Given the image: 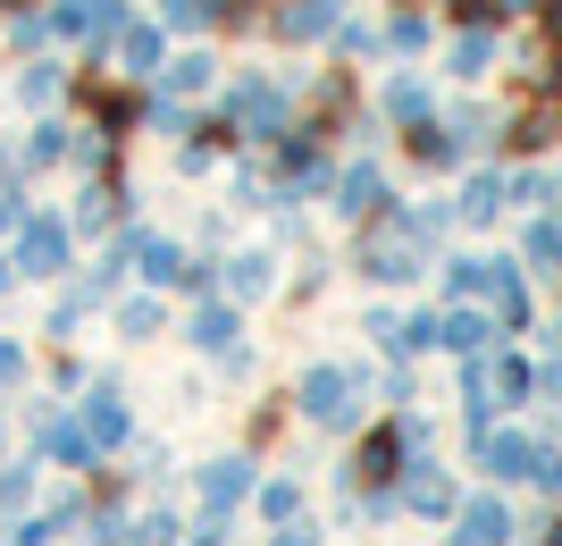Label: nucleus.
<instances>
[{
	"mask_svg": "<svg viewBox=\"0 0 562 546\" xmlns=\"http://www.w3.org/2000/svg\"><path fill=\"white\" fill-rule=\"evenodd\" d=\"M504 211V177H470L462 186V219H495Z\"/></svg>",
	"mask_w": 562,
	"mask_h": 546,
	"instance_id": "nucleus-27",
	"label": "nucleus"
},
{
	"mask_svg": "<svg viewBox=\"0 0 562 546\" xmlns=\"http://www.w3.org/2000/svg\"><path fill=\"white\" fill-rule=\"evenodd\" d=\"M345 101H352V76L328 68V76H319V110H345Z\"/></svg>",
	"mask_w": 562,
	"mask_h": 546,
	"instance_id": "nucleus-32",
	"label": "nucleus"
},
{
	"mask_svg": "<svg viewBox=\"0 0 562 546\" xmlns=\"http://www.w3.org/2000/svg\"><path fill=\"white\" fill-rule=\"evenodd\" d=\"M126 261H135L143 278H186V253H177L168 236H135V244H126Z\"/></svg>",
	"mask_w": 562,
	"mask_h": 546,
	"instance_id": "nucleus-14",
	"label": "nucleus"
},
{
	"mask_svg": "<svg viewBox=\"0 0 562 546\" xmlns=\"http://www.w3.org/2000/svg\"><path fill=\"white\" fill-rule=\"evenodd\" d=\"M18 227H25V202H18V193H0V236H18Z\"/></svg>",
	"mask_w": 562,
	"mask_h": 546,
	"instance_id": "nucleus-36",
	"label": "nucleus"
},
{
	"mask_svg": "<svg viewBox=\"0 0 562 546\" xmlns=\"http://www.w3.org/2000/svg\"><path fill=\"white\" fill-rule=\"evenodd\" d=\"M446 68L462 76V85H479V76L495 68V18H470L462 34H453V43H446Z\"/></svg>",
	"mask_w": 562,
	"mask_h": 546,
	"instance_id": "nucleus-6",
	"label": "nucleus"
},
{
	"mask_svg": "<svg viewBox=\"0 0 562 546\" xmlns=\"http://www.w3.org/2000/svg\"><path fill=\"white\" fill-rule=\"evenodd\" d=\"M479 387L504 395V404H520V395H529V361H495V370H479Z\"/></svg>",
	"mask_w": 562,
	"mask_h": 546,
	"instance_id": "nucleus-24",
	"label": "nucleus"
},
{
	"mask_svg": "<svg viewBox=\"0 0 562 546\" xmlns=\"http://www.w3.org/2000/svg\"><path fill=\"white\" fill-rule=\"evenodd\" d=\"M117 18H126V0H50V34L59 43H110Z\"/></svg>",
	"mask_w": 562,
	"mask_h": 546,
	"instance_id": "nucleus-4",
	"label": "nucleus"
},
{
	"mask_svg": "<svg viewBox=\"0 0 562 546\" xmlns=\"http://www.w3.org/2000/svg\"><path fill=\"white\" fill-rule=\"evenodd\" d=\"M546 546H562V522H554V538H546Z\"/></svg>",
	"mask_w": 562,
	"mask_h": 546,
	"instance_id": "nucleus-40",
	"label": "nucleus"
},
{
	"mask_svg": "<svg viewBox=\"0 0 562 546\" xmlns=\"http://www.w3.org/2000/svg\"><path fill=\"white\" fill-rule=\"evenodd\" d=\"M303 412L311 421H352V370H311L303 379Z\"/></svg>",
	"mask_w": 562,
	"mask_h": 546,
	"instance_id": "nucleus-9",
	"label": "nucleus"
},
{
	"mask_svg": "<svg viewBox=\"0 0 562 546\" xmlns=\"http://www.w3.org/2000/svg\"><path fill=\"white\" fill-rule=\"evenodd\" d=\"M428 34H437V25H428L420 9H395V18H386V51H403V59H412V51H428Z\"/></svg>",
	"mask_w": 562,
	"mask_h": 546,
	"instance_id": "nucleus-22",
	"label": "nucleus"
},
{
	"mask_svg": "<svg viewBox=\"0 0 562 546\" xmlns=\"http://www.w3.org/2000/svg\"><path fill=\"white\" fill-rule=\"evenodd\" d=\"M278 546H319V538H311L303 522H285V530H278Z\"/></svg>",
	"mask_w": 562,
	"mask_h": 546,
	"instance_id": "nucleus-37",
	"label": "nucleus"
},
{
	"mask_svg": "<svg viewBox=\"0 0 562 546\" xmlns=\"http://www.w3.org/2000/svg\"><path fill=\"white\" fill-rule=\"evenodd\" d=\"M336 25H345V0H269L260 34H278V43H328Z\"/></svg>",
	"mask_w": 562,
	"mask_h": 546,
	"instance_id": "nucleus-3",
	"label": "nucleus"
},
{
	"mask_svg": "<svg viewBox=\"0 0 562 546\" xmlns=\"http://www.w3.org/2000/svg\"><path fill=\"white\" fill-rule=\"evenodd\" d=\"M59 261H68V227H59V219H34L25 244H18V269H59Z\"/></svg>",
	"mask_w": 562,
	"mask_h": 546,
	"instance_id": "nucleus-12",
	"label": "nucleus"
},
{
	"mask_svg": "<svg viewBox=\"0 0 562 546\" xmlns=\"http://www.w3.org/2000/svg\"><path fill=\"white\" fill-rule=\"evenodd\" d=\"M386 119H403V126L437 119V93H428L420 76H386Z\"/></svg>",
	"mask_w": 562,
	"mask_h": 546,
	"instance_id": "nucleus-13",
	"label": "nucleus"
},
{
	"mask_svg": "<svg viewBox=\"0 0 562 546\" xmlns=\"http://www.w3.org/2000/svg\"><path fill=\"white\" fill-rule=\"evenodd\" d=\"M168 538H177V530H168V522H151V530H143L135 546H168Z\"/></svg>",
	"mask_w": 562,
	"mask_h": 546,
	"instance_id": "nucleus-39",
	"label": "nucleus"
},
{
	"mask_svg": "<svg viewBox=\"0 0 562 546\" xmlns=\"http://www.w3.org/2000/svg\"><path fill=\"white\" fill-rule=\"evenodd\" d=\"M211 85H218V59H211V51H177V59H160V93L193 101V93H211Z\"/></svg>",
	"mask_w": 562,
	"mask_h": 546,
	"instance_id": "nucleus-10",
	"label": "nucleus"
},
{
	"mask_svg": "<svg viewBox=\"0 0 562 546\" xmlns=\"http://www.w3.org/2000/svg\"><path fill=\"white\" fill-rule=\"evenodd\" d=\"M25 497H34V479H25V471H0V504H25Z\"/></svg>",
	"mask_w": 562,
	"mask_h": 546,
	"instance_id": "nucleus-35",
	"label": "nucleus"
},
{
	"mask_svg": "<svg viewBox=\"0 0 562 546\" xmlns=\"http://www.w3.org/2000/svg\"><path fill=\"white\" fill-rule=\"evenodd\" d=\"M227 126H235V135H252V143H278V135H285V85L244 68V76L227 85Z\"/></svg>",
	"mask_w": 562,
	"mask_h": 546,
	"instance_id": "nucleus-1",
	"label": "nucleus"
},
{
	"mask_svg": "<svg viewBox=\"0 0 562 546\" xmlns=\"http://www.w3.org/2000/svg\"><path fill=\"white\" fill-rule=\"evenodd\" d=\"M562 135V101H529V110H520V119L513 126H504V143H513V152H546V143H554Z\"/></svg>",
	"mask_w": 562,
	"mask_h": 546,
	"instance_id": "nucleus-11",
	"label": "nucleus"
},
{
	"mask_svg": "<svg viewBox=\"0 0 562 546\" xmlns=\"http://www.w3.org/2000/svg\"><path fill=\"white\" fill-rule=\"evenodd\" d=\"M504 538H513V513H504L495 497H479V504L453 513V546H504Z\"/></svg>",
	"mask_w": 562,
	"mask_h": 546,
	"instance_id": "nucleus-8",
	"label": "nucleus"
},
{
	"mask_svg": "<svg viewBox=\"0 0 562 546\" xmlns=\"http://www.w3.org/2000/svg\"><path fill=\"white\" fill-rule=\"evenodd\" d=\"M446 9H453L462 25H470V18H487V0H446Z\"/></svg>",
	"mask_w": 562,
	"mask_h": 546,
	"instance_id": "nucleus-38",
	"label": "nucleus"
},
{
	"mask_svg": "<svg viewBox=\"0 0 562 546\" xmlns=\"http://www.w3.org/2000/svg\"><path fill=\"white\" fill-rule=\"evenodd\" d=\"M395 463H403V428H378L370 446H361V463H352V471L378 488V479H395Z\"/></svg>",
	"mask_w": 562,
	"mask_h": 546,
	"instance_id": "nucleus-17",
	"label": "nucleus"
},
{
	"mask_svg": "<svg viewBox=\"0 0 562 546\" xmlns=\"http://www.w3.org/2000/svg\"><path fill=\"white\" fill-rule=\"evenodd\" d=\"M160 25H168V34H211L218 0H160Z\"/></svg>",
	"mask_w": 562,
	"mask_h": 546,
	"instance_id": "nucleus-19",
	"label": "nucleus"
},
{
	"mask_svg": "<svg viewBox=\"0 0 562 546\" xmlns=\"http://www.w3.org/2000/svg\"><path fill=\"white\" fill-rule=\"evenodd\" d=\"M487 320H479V311H453V320H437V345H453V354H479V345H487Z\"/></svg>",
	"mask_w": 562,
	"mask_h": 546,
	"instance_id": "nucleus-21",
	"label": "nucleus"
},
{
	"mask_svg": "<svg viewBox=\"0 0 562 546\" xmlns=\"http://www.w3.org/2000/svg\"><path fill=\"white\" fill-rule=\"evenodd\" d=\"M193 345H211V354H235V311H193Z\"/></svg>",
	"mask_w": 562,
	"mask_h": 546,
	"instance_id": "nucleus-25",
	"label": "nucleus"
},
{
	"mask_svg": "<svg viewBox=\"0 0 562 546\" xmlns=\"http://www.w3.org/2000/svg\"><path fill=\"white\" fill-rule=\"evenodd\" d=\"M50 454H59V463H85V454H93V437H85V428H68V421H50Z\"/></svg>",
	"mask_w": 562,
	"mask_h": 546,
	"instance_id": "nucleus-30",
	"label": "nucleus"
},
{
	"mask_svg": "<svg viewBox=\"0 0 562 546\" xmlns=\"http://www.w3.org/2000/svg\"><path fill=\"white\" fill-rule=\"evenodd\" d=\"M403 504L437 522V513H453V488H446V479H437V471H420V479H412V497H403Z\"/></svg>",
	"mask_w": 562,
	"mask_h": 546,
	"instance_id": "nucleus-26",
	"label": "nucleus"
},
{
	"mask_svg": "<svg viewBox=\"0 0 562 546\" xmlns=\"http://www.w3.org/2000/svg\"><path fill=\"white\" fill-rule=\"evenodd\" d=\"M18 160H25V168H50V160H68V126H34Z\"/></svg>",
	"mask_w": 562,
	"mask_h": 546,
	"instance_id": "nucleus-23",
	"label": "nucleus"
},
{
	"mask_svg": "<svg viewBox=\"0 0 562 546\" xmlns=\"http://www.w3.org/2000/svg\"><path fill=\"white\" fill-rule=\"evenodd\" d=\"M336 211H345V219H378V211H386V177H378L370 160H352L345 177H336Z\"/></svg>",
	"mask_w": 562,
	"mask_h": 546,
	"instance_id": "nucleus-7",
	"label": "nucleus"
},
{
	"mask_svg": "<svg viewBox=\"0 0 562 546\" xmlns=\"http://www.w3.org/2000/svg\"><path fill=\"white\" fill-rule=\"evenodd\" d=\"M328 43L345 51V59H370V51L386 43V34H378V25H352V18H345V25H336V34H328Z\"/></svg>",
	"mask_w": 562,
	"mask_h": 546,
	"instance_id": "nucleus-29",
	"label": "nucleus"
},
{
	"mask_svg": "<svg viewBox=\"0 0 562 546\" xmlns=\"http://www.w3.org/2000/svg\"><path fill=\"white\" fill-rule=\"evenodd\" d=\"M294 504H303V497H294V488H285V479H278V488L260 497V513H269V522H294Z\"/></svg>",
	"mask_w": 562,
	"mask_h": 546,
	"instance_id": "nucleus-33",
	"label": "nucleus"
},
{
	"mask_svg": "<svg viewBox=\"0 0 562 546\" xmlns=\"http://www.w3.org/2000/svg\"><path fill=\"white\" fill-rule=\"evenodd\" d=\"M68 93V68H50V59H25L18 68V101H34V110H50V101Z\"/></svg>",
	"mask_w": 562,
	"mask_h": 546,
	"instance_id": "nucleus-15",
	"label": "nucleus"
},
{
	"mask_svg": "<svg viewBox=\"0 0 562 546\" xmlns=\"http://www.w3.org/2000/svg\"><path fill=\"white\" fill-rule=\"evenodd\" d=\"M85 437H93V446H117V437H126V404H117V395H93V404H85Z\"/></svg>",
	"mask_w": 562,
	"mask_h": 546,
	"instance_id": "nucleus-20",
	"label": "nucleus"
},
{
	"mask_svg": "<svg viewBox=\"0 0 562 546\" xmlns=\"http://www.w3.org/2000/svg\"><path fill=\"white\" fill-rule=\"evenodd\" d=\"M538 9H546V0H487V18H495V25H504V18H538Z\"/></svg>",
	"mask_w": 562,
	"mask_h": 546,
	"instance_id": "nucleus-34",
	"label": "nucleus"
},
{
	"mask_svg": "<svg viewBox=\"0 0 562 546\" xmlns=\"http://www.w3.org/2000/svg\"><path fill=\"white\" fill-rule=\"evenodd\" d=\"M168 59V25L160 18H117L110 25V68L126 76V85H151Z\"/></svg>",
	"mask_w": 562,
	"mask_h": 546,
	"instance_id": "nucleus-2",
	"label": "nucleus"
},
{
	"mask_svg": "<svg viewBox=\"0 0 562 546\" xmlns=\"http://www.w3.org/2000/svg\"><path fill=\"white\" fill-rule=\"evenodd\" d=\"M529 261H538V269H562V219H538V227H529Z\"/></svg>",
	"mask_w": 562,
	"mask_h": 546,
	"instance_id": "nucleus-28",
	"label": "nucleus"
},
{
	"mask_svg": "<svg viewBox=\"0 0 562 546\" xmlns=\"http://www.w3.org/2000/svg\"><path fill=\"white\" fill-rule=\"evenodd\" d=\"M538 437H513V428H479V463H487L495 479H538Z\"/></svg>",
	"mask_w": 562,
	"mask_h": 546,
	"instance_id": "nucleus-5",
	"label": "nucleus"
},
{
	"mask_svg": "<svg viewBox=\"0 0 562 546\" xmlns=\"http://www.w3.org/2000/svg\"><path fill=\"white\" fill-rule=\"evenodd\" d=\"M244 488H252V463H211V471H202V497H211V513H227Z\"/></svg>",
	"mask_w": 562,
	"mask_h": 546,
	"instance_id": "nucleus-18",
	"label": "nucleus"
},
{
	"mask_svg": "<svg viewBox=\"0 0 562 546\" xmlns=\"http://www.w3.org/2000/svg\"><path fill=\"white\" fill-rule=\"evenodd\" d=\"M412 160H420V168H453V160H462V143H453V126L420 119V126H412Z\"/></svg>",
	"mask_w": 562,
	"mask_h": 546,
	"instance_id": "nucleus-16",
	"label": "nucleus"
},
{
	"mask_svg": "<svg viewBox=\"0 0 562 546\" xmlns=\"http://www.w3.org/2000/svg\"><path fill=\"white\" fill-rule=\"evenodd\" d=\"M227 286H235V294H269V261H260V253H244Z\"/></svg>",
	"mask_w": 562,
	"mask_h": 546,
	"instance_id": "nucleus-31",
	"label": "nucleus"
}]
</instances>
